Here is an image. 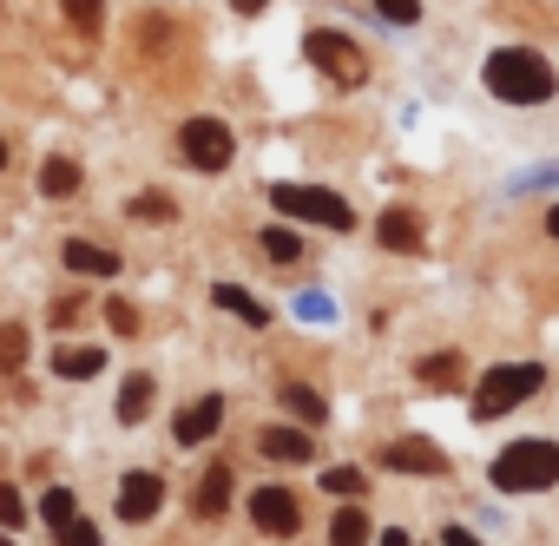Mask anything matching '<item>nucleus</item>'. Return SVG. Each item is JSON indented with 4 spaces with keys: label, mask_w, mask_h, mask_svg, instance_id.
Instances as JSON below:
<instances>
[{
    "label": "nucleus",
    "mask_w": 559,
    "mask_h": 546,
    "mask_svg": "<svg viewBox=\"0 0 559 546\" xmlns=\"http://www.w3.org/2000/svg\"><path fill=\"white\" fill-rule=\"evenodd\" d=\"M224 428V402L217 395H198V402H185V415L171 422V435L185 441V448H198V441H211Z\"/></svg>",
    "instance_id": "6e6552de"
},
{
    "label": "nucleus",
    "mask_w": 559,
    "mask_h": 546,
    "mask_svg": "<svg viewBox=\"0 0 559 546\" xmlns=\"http://www.w3.org/2000/svg\"><path fill=\"white\" fill-rule=\"evenodd\" d=\"M67 21H73L80 34H99V21H106V0H67Z\"/></svg>",
    "instance_id": "b1692460"
},
{
    "label": "nucleus",
    "mask_w": 559,
    "mask_h": 546,
    "mask_svg": "<svg viewBox=\"0 0 559 546\" xmlns=\"http://www.w3.org/2000/svg\"><path fill=\"white\" fill-rule=\"evenodd\" d=\"M60 257H67V270H80V277H112V270H119V250H99L86 237H67Z\"/></svg>",
    "instance_id": "f8f14e48"
},
{
    "label": "nucleus",
    "mask_w": 559,
    "mask_h": 546,
    "mask_svg": "<svg viewBox=\"0 0 559 546\" xmlns=\"http://www.w3.org/2000/svg\"><path fill=\"white\" fill-rule=\"evenodd\" d=\"M330 546H369V513L362 507H343L336 526H330Z\"/></svg>",
    "instance_id": "aec40b11"
},
{
    "label": "nucleus",
    "mask_w": 559,
    "mask_h": 546,
    "mask_svg": "<svg viewBox=\"0 0 559 546\" xmlns=\"http://www.w3.org/2000/svg\"><path fill=\"white\" fill-rule=\"evenodd\" d=\"M40 513H47V526L60 533V526L73 520V494H67V487H47V494H40Z\"/></svg>",
    "instance_id": "5701e85b"
},
{
    "label": "nucleus",
    "mask_w": 559,
    "mask_h": 546,
    "mask_svg": "<svg viewBox=\"0 0 559 546\" xmlns=\"http://www.w3.org/2000/svg\"><path fill=\"white\" fill-rule=\"evenodd\" d=\"M487 93L507 99V106H546L552 99V67L526 47H500L487 60Z\"/></svg>",
    "instance_id": "f257e3e1"
},
{
    "label": "nucleus",
    "mask_w": 559,
    "mask_h": 546,
    "mask_svg": "<svg viewBox=\"0 0 559 546\" xmlns=\"http://www.w3.org/2000/svg\"><path fill=\"white\" fill-rule=\"evenodd\" d=\"M493 487L500 494H539L559 487V441H513L493 461Z\"/></svg>",
    "instance_id": "f03ea898"
},
{
    "label": "nucleus",
    "mask_w": 559,
    "mask_h": 546,
    "mask_svg": "<svg viewBox=\"0 0 559 546\" xmlns=\"http://www.w3.org/2000/svg\"><path fill=\"white\" fill-rule=\"evenodd\" d=\"M263 250H270L276 263H297V257H304V244H297V230H284V224H276V230H263Z\"/></svg>",
    "instance_id": "4be33fe9"
},
{
    "label": "nucleus",
    "mask_w": 559,
    "mask_h": 546,
    "mask_svg": "<svg viewBox=\"0 0 559 546\" xmlns=\"http://www.w3.org/2000/svg\"><path fill=\"white\" fill-rule=\"evenodd\" d=\"M263 454L270 461H310V435H297V428H263Z\"/></svg>",
    "instance_id": "4468645a"
},
{
    "label": "nucleus",
    "mask_w": 559,
    "mask_h": 546,
    "mask_svg": "<svg viewBox=\"0 0 559 546\" xmlns=\"http://www.w3.org/2000/svg\"><path fill=\"white\" fill-rule=\"evenodd\" d=\"M250 520H257L263 533H276V539H290V533L304 526L297 494H284V487H257V494H250Z\"/></svg>",
    "instance_id": "0eeeda50"
},
{
    "label": "nucleus",
    "mask_w": 559,
    "mask_h": 546,
    "mask_svg": "<svg viewBox=\"0 0 559 546\" xmlns=\"http://www.w3.org/2000/svg\"><path fill=\"white\" fill-rule=\"evenodd\" d=\"M21 363H27V330H21V323H8V330H0V369L14 376Z\"/></svg>",
    "instance_id": "412c9836"
},
{
    "label": "nucleus",
    "mask_w": 559,
    "mask_h": 546,
    "mask_svg": "<svg viewBox=\"0 0 559 546\" xmlns=\"http://www.w3.org/2000/svg\"><path fill=\"white\" fill-rule=\"evenodd\" d=\"M297 304H304V317H310V323H317V317H330V297H317V290H310V297H297Z\"/></svg>",
    "instance_id": "7c9ffc66"
},
{
    "label": "nucleus",
    "mask_w": 559,
    "mask_h": 546,
    "mask_svg": "<svg viewBox=\"0 0 559 546\" xmlns=\"http://www.w3.org/2000/svg\"><path fill=\"white\" fill-rule=\"evenodd\" d=\"M178 145H185V165H198V171H224V165H230V152H237L224 119H185Z\"/></svg>",
    "instance_id": "423d86ee"
},
{
    "label": "nucleus",
    "mask_w": 559,
    "mask_h": 546,
    "mask_svg": "<svg viewBox=\"0 0 559 546\" xmlns=\"http://www.w3.org/2000/svg\"><path fill=\"white\" fill-rule=\"evenodd\" d=\"M539 382H546L539 363H493V369L474 382V415H480V422H500L507 408H520L526 395H539Z\"/></svg>",
    "instance_id": "7ed1b4c3"
},
{
    "label": "nucleus",
    "mask_w": 559,
    "mask_h": 546,
    "mask_svg": "<svg viewBox=\"0 0 559 546\" xmlns=\"http://www.w3.org/2000/svg\"><path fill=\"white\" fill-rule=\"evenodd\" d=\"M145 408H152V376H126V389H119V422H126V428L145 422Z\"/></svg>",
    "instance_id": "f3484780"
},
{
    "label": "nucleus",
    "mask_w": 559,
    "mask_h": 546,
    "mask_svg": "<svg viewBox=\"0 0 559 546\" xmlns=\"http://www.w3.org/2000/svg\"><path fill=\"white\" fill-rule=\"evenodd\" d=\"M158 500H165V480H158V474H126V480H119V520L139 526V520L158 513Z\"/></svg>",
    "instance_id": "1a4fd4ad"
},
{
    "label": "nucleus",
    "mask_w": 559,
    "mask_h": 546,
    "mask_svg": "<svg viewBox=\"0 0 559 546\" xmlns=\"http://www.w3.org/2000/svg\"><path fill=\"white\" fill-rule=\"evenodd\" d=\"M428 382H454V356H435L428 363Z\"/></svg>",
    "instance_id": "2f4dec72"
},
{
    "label": "nucleus",
    "mask_w": 559,
    "mask_h": 546,
    "mask_svg": "<svg viewBox=\"0 0 559 546\" xmlns=\"http://www.w3.org/2000/svg\"><path fill=\"white\" fill-rule=\"evenodd\" d=\"M323 487H330V494H362V474H356V467H330Z\"/></svg>",
    "instance_id": "cd10ccee"
},
{
    "label": "nucleus",
    "mask_w": 559,
    "mask_h": 546,
    "mask_svg": "<svg viewBox=\"0 0 559 546\" xmlns=\"http://www.w3.org/2000/svg\"><path fill=\"white\" fill-rule=\"evenodd\" d=\"M0 526H8V533H14V526H27V507H21V494H14L8 480H0Z\"/></svg>",
    "instance_id": "a878e982"
},
{
    "label": "nucleus",
    "mask_w": 559,
    "mask_h": 546,
    "mask_svg": "<svg viewBox=\"0 0 559 546\" xmlns=\"http://www.w3.org/2000/svg\"><path fill=\"white\" fill-rule=\"evenodd\" d=\"M60 546H99V526H93V520H80V513H73V520H67V526H60Z\"/></svg>",
    "instance_id": "bb28decb"
},
{
    "label": "nucleus",
    "mask_w": 559,
    "mask_h": 546,
    "mask_svg": "<svg viewBox=\"0 0 559 546\" xmlns=\"http://www.w3.org/2000/svg\"><path fill=\"white\" fill-rule=\"evenodd\" d=\"M132 217H139V224H152V217H158V224H165V217H171V198H158V191H139V198H132Z\"/></svg>",
    "instance_id": "393cba45"
},
{
    "label": "nucleus",
    "mask_w": 559,
    "mask_h": 546,
    "mask_svg": "<svg viewBox=\"0 0 559 546\" xmlns=\"http://www.w3.org/2000/svg\"><path fill=\"white\" fill-rule=\"evenodd\" d=\"M441 546H480V539H474L467 526H448V539H441Z\"/></svg>",
    "instance_id": "473e14b6"
},
{
    "label": "nucleus",
    "mask_w": 559,
    "mask_h": 546,
    "mask_svg": "<svg viewBox=\"0 0 559 546\" xmlns=\"http://www.w3.org/2000/svg\"><path fill=\"white\" fill-rule=\"evenodd\" d=\"M224 500H230V467H211V474L198 480V513L211 520V513H224Z\"/></svg>",
    "instance_id": "6ab92c4d"
},
{
    "label": "nucleus",
    "mask_w": 559,
    "mask_h": 546,
    "mask_svg": "<svg viewBox=\"0 0 559 546\" xmlns=\"http://www.w3.org/2000/svg\"><path fill=\"white\" fill-rule=\"evenodd\" d=\"M546 230H552V237H559V204H552V217H546Z\"/></svg>",
    "instance_id": "c9c22d12"
},
{
    "label": "nucleus",
    "mask_w": 559,
    "mask_h": 546,
    "mask_svg": "<svg viewBox=\"0 0 559 546\" xmlns=\"http://www.w3.org/2000/svg\"><path fill=\"white\" fill-rule=\"evenodd\" d=\"M99 369H106L99 349H60V356H53V376H67V382H86V376H99Z\"/></svg>",
    "instance_id": "dca6fc26"
},
{
    "label": "nucleus",
    "mask_w": 559,
    "mask_h": 546,
    "mask_svg": "<svg viewBox=\"0 0 559 546\" xmlns=\"http://www.w3.org/2000/svg\"><path fill=\"white\" fill-rule=\"evenodd\" d=\"M112 330H119V336H132V330H139V317H132V304H112Z\"/></svg>",
    "instance_id": "c756f323"
},
{
    "label": "nucleus",
    "mask_w": 559,
    "mask_h": 546,
    "mask_svg": "<svg viewBox=\"0 0 559 546\" xmlns=\"http://www.w3.org/2000/svg\"><path fill=\"white\" fill-rule=\"evenodd\" d=\"M270 204L284 217H304V224H323V230H356V211L323 191V185H270Z\"/></svg>",
    "instance_id": "20e7f679"
},
{
    "label": "nucleus",
    "mask_w": 559,
    "mask_h": 546,
    "mask_svg": "<svg viewBox=\"0 0 559 546\" xmlns=\"http://www.w3.org/2000/svg\"><path fill=\"white\" fill-rule=\"evenodd\" d=\"M376 237H382V250L415 257V250H421V217H415V211H402V204H389V211L376 217Z\"/></svg>",
    "instance_id": "9d476101"
},
{
    "label": "nucleus",
    "mask_w": 559,
    "mask_h": 546,
    "mask_svg": "<svg viewBox=\"0 0 559 546\" xmlns=\"http://www.w3.org/2000/svg\"><path fill=\"white\" fill-rule=\"evenodd\" d=\"M0 165H8V145H0Z\"/></svg>",
    "instance_id": "e433bc0d"
},
{
    "label": "nucleus",
    "mask_w": 559,
    "mask_h": 546,
    "mask_svg": "<svg viewBox=\"0 0 559 546\" xmlns=\"http://www.w3.org/2000/svg\"><path fill=\"white\" fill-rule=\"evenodd\" d=\"M40 191H47V198H73V191H80V165H73V158H47V165H40Z\"/></svg>",
    "instance_id": "2eb2a0df"
},
{
    "label": "nucleus",
    "mask_w": 559,
    "mask_h": 546,
    "mask_svg": "<svg viewBox=\"0 0 559 546\" xmlns=\"http://www.w3.org/2000/svg\"><path fill=\"white\" fill-rule=\"evenodd\" d=\"M376 8H382V14H389L395 27H408V21L421 14V0H376Z\"/></svg>",
    "instance_id": "c85d7f7f"
},
{
    "label": "nucleus",
    "mask_w": 559,
    "mask_h": 546,
    "mask_svg": "<svg viewBox=\"0 0 559 546\" xmlns=\"http://www.w3.org/2000/svg\"><path fill=\"white\" fill-rule=\"evenodd\" d=\"M310 60L336 80V86H362L369 80V60H362V47L349 40V34H336V27H317L310 34Z\"/></svg>",
    "instance_id": "39448f33"
},
{
    "label": "nucleus",
    "mask_w": 559,
    "mask_h": 546,
    "mask_svg": "<svg viewBox=\"0 0 559 546\" xmlns=\"http://www.w3.org/2000/svg\"><path fill=\"white\" fill-rule=\"evenodd\" d=\"M376 546H408V533H395V526H389V533H382Z\"/></svg>",
    "instance_id": "f704fd0d"
},
{
    "label": "nucleus",
    "mask_w": 559,
    "mask_h": 546,
    "mask_svg": "<svg viewBox=\"0 0 559 546\" xmlns=\"http://www.w3.org/2000/svg\"><path fill=\"white\" fill-rule=\"evenodd\" d=\"M211 304H224V310H230L237 323H250V330H263V323H270V310H263L250 290H237V284H217V290H211Z\"/></svg>",
    "instance_id": "ddd939ff"
},
{
    "label": "nucleus",
    "mask_w": 559,
    "mask_h": 546,
    "mask_svg": "<svg viewBox=\"0 0 559 546\" xmlns=\"http://www.w3.org/2000/svg\"><path fill=\"white\" fill-rule=\"evenodd\" d=\"M0 546H14V539H0Z\"/></svg>",
    "instance_id": "4c0bfd02"
},
{
    "label": "nucleus",
    "mask_w": 559,
    "mask_h": 546,
    "mask_svg": "<svg viewBox=\"0 0 559 546\" xmlns=\"http://www.w3.org/2000/svg\"><path fill=\"white\" fill-rule=\"evenodd\" d=\"M284 408H290L297 422H317V428H323V415H330V402H323L317 389H304V382H290V389H284Z\"/></svg>",
    "instance_id": "a211bd4d"
},
{
    "label": "nucleus",
    "mask_w": 559,
    "mask_h": 546,
    "mask_svg": "<svg viewBox=\"0 0 559 546\" xmlns=\"http://www.w3.org/2000/svg\"><path fill=\"white\" fill-rule=\"evenodd\" d=\"M230 8H237V14H263V8H270V0H230Z\"/></svg>",
    "instance_id": "72a5a7b5"
},
{
    "label": "nucleus",
    "mask_w": 559,
    "mask_h": 546,
    "mask_svg": "<svg viewBox=\"0 0 559 546\" xmlns=\"http://www.w3.org/2000/svg\"><path fill=\"white\" fill-rule=\"evenodd\" d=\"M389 467H395V474H441L448 461H441L435 441H415V435H408V441H389Z\"/></svg>",
    "instance_id": "9b49d317"
}]
</instances>
